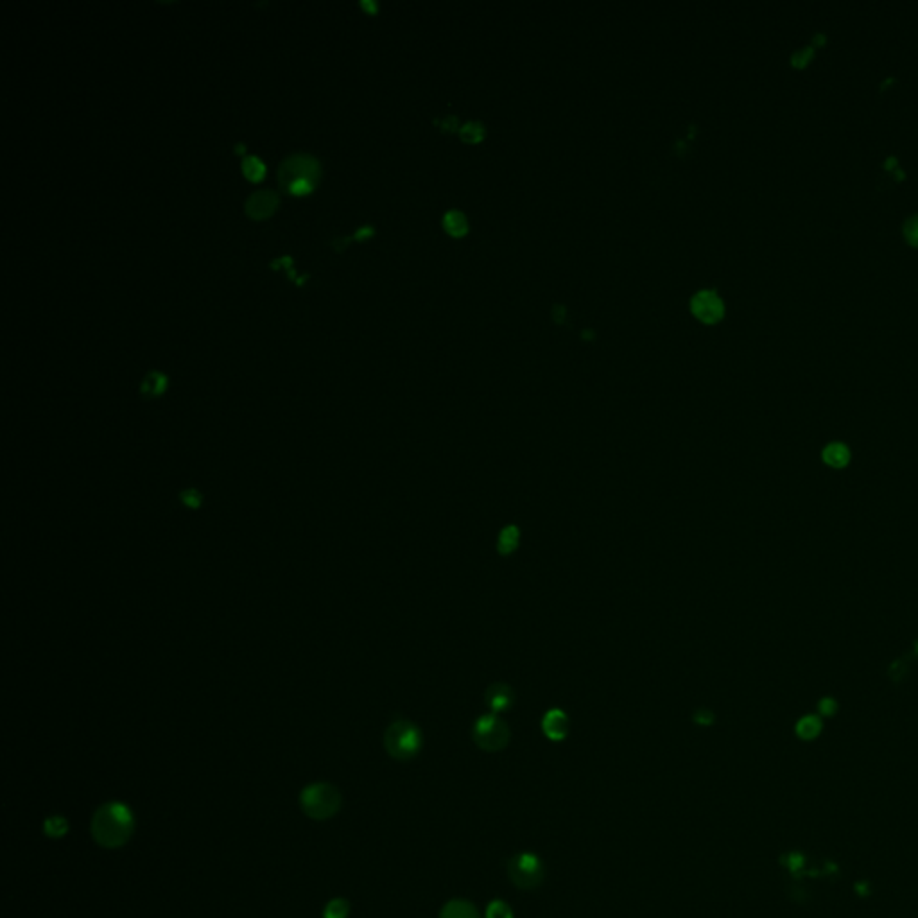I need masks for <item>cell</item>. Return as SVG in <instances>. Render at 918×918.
<instances>
[{
    "label": "cell",
    "instance_id": "6da1fadb",
    "mask_svg": "<svg viewBox=\"0 0 918 918\" xmlns=\"http://www.w3.org/2000/svg\"><path fill=\"white\" fill-rule=\"evenodd\" d=\"M133 827V813L121 801L105 804L92 818V836L105 848L122 847L131 837Z\"/></svg>",
    "mask_w": 918,
    "mask_h": 918
},
{
    "label": "cell",
    "instance_id": "7a4b0ae2",
    "mask_svg": "<svg viewBox=\"0 0 918 918\" xmlns=\"http://www.w3.org/2000/svg\"><path fill=\"white\" fill-rule=\"evenodd\" d=\"M422 732L411 721H395L388 727L384 734V746L388 753L397 761H409L420 751Z\"/></svg>",
    "mask_w": 918,
    "mask_h": 918
},
{
    "label": "cell",
    "instance_id": "3957f363",
    "mask_svg": "<svg viewBox=\"0 0 918 918\" xmlns=\"http://www.w3.org/2000/svg\"><path fill=\"white\" fill-rule=\"evenodd\" d=\"M300 806L312 820H327L341 807V794L332 784H312L302 791Z\"/></svg>",
    "mask_w": 918,
    "mask_h": 918
},
{
    "label": "cell",
    "instance_id": "277c9868",
    "mask_svg": "<svg viewBox=\"0 0 918 918\" xmlns=\"http://www.w3.org/2000/svg\"><path fill=\"white\" fill-rule=\"evenodd\" d=\"M508 876L520 890H535L544 881L545 868L537 854L520 852L508 863Z\"/></svg>",
    "mask_w": 918,
    "mask_h": 918
},
{
    "label": "cell",
    "instance_id": "5b68a950",
    "mask_svg": "<svg viewBox=\"0 0 918 918\" xmlns=\"http://www.w3.org/2000/svg\"><path fill=\"white\" fill-rule=\"evenodd\" d=\"M472 737L481 750L499 751L510 743V728L497 714H488L475 721Z\"/></svg>",
    "mask_w": 918,
    "mask_h": 918
},
{
    "label": "cell",
    "instance_id": "8992f818",
    "mask_svg": "<svg viewBox=\"0 0 918 918\" xmlns=\"http://www.w3.org/2000/svg\"><path fill=\"white\" fill-rule=\"evenodd\" d=\"M319 176H321L319 162L314 156L305 155V153L287 156L278 167V183H280L282 191H285L296 179H307L312 185H316L319 181Z\"/></svg>",
    "mask_w": 918,
    "mask_h": 918
},
{
    "label": "cell",
    "instance_id": "52a82bcc",
    "mask_svg": "<svg viewBox=\"0 0 918 918\" xmlns=\"http://www.w3.org/2000/svg\"><path fill=\"white\" fill-rule=\"evenodd\" d=\"M691 311L703 323H716L723 318L725 305L714 291H700L691 302Z\"/></svg>",
    "mask_w": 918,
    "mask_h": 918
},
{
    "label": "cell",
    "instance_id": "ba28073f",
    "mask_svg": "<svg viewBox=\"0 0 918 918\" xmlns=\"http://www.w3.org/2000/svg\"><path fill=\"white\" fill-rule=\"evenodd\" d=\"M278 205H280V198H278L277 192L257 191L248 196L244 203V210L251 219H266L275 214Z\"/></svg>",
    "mask_w": 918,
    "mask_h": 918
},
{
    "label": "cell",
    "instance_id": "9c48e42d",
    "mask_svg": "<svg viewBox=\"0 0 918 918\" xmlns=\"http://www.w3.org/2000/svg\"><path fill=\"white\" fill-rule=\"evenodd\" d=\"M821 461L834 470H843L852 461V452L843 441H830L821 448Z\"/></svg>",
    "mask_w": 918,
    "mask_h": 918
},
{
    "label": "cell",
    "instance_id": "30bf717a",
    "mask_svg": "<svg viewBox=\"0 0 918 918\" xmlns=\"http://www.w3.org/2000/svg\"><path fill=\"white\" fill-rule=\"evenodd\" d=\"M542 730L551 741H564L568 734V717L560 708H551L542 720Z\"/></svg>",
    "mask_w": 918,
    "mask_h": 918
},
{
    "label": "cell",
    "instance_id": "8fae6325",
    "mask_svg": "<svg viewBox=\"0 0 918 918\" xmlns=\"http://www.w3.org/2000/svg\"><path fill=\"white\" fill-rule=\"evenodd\" d=\"M488 707L495 713H504L513 705V691L506 684H494L487 693Z\"/></svg>",
    "mask_w": 918,
    "mask_h": 918
},
{
    "label": "cell",
    "instance_id": "7c38bea8",
    "mask_svg": "<svg viewBox=\"0 0 918 918\" xmlns=\"http://www.w3.org/2000/svg\"><path fill=\"white\" fill-rule=\"evenodd\" d=\"M440 918H481L475 906L468 900H451L440 911Z\"/></svg>",
    "mask_w": 918,
    "mask_h": 918
},
{
    "label": "cell",
    "instance_id": "4fadbf2b",
    "mask_svg": "<svg viewBox=\"0 0 918 918\" xmlns=\"http://www.w3.org/2000/svg\"><path fill=\"white\" fill-rule=\"evenodd\" d=\"M165 388H167V377H165L162 371H149L141 382V393L144 395L145 398H155L160 397V395L164 393Z\"/></svg>",
    "mask_w": 918,
    "mask_h": 918
},
{
    "label": "cell",
    "instance_id": "5bb4252c",
    "mask_svg": "<svg viewBox=\"0 0 918 918\" xmlns=\"http://www.w3.org/2000/svg\"><path fill=\"white\" fill-rule=\"evenodd\" d=\"M443 228L447 230L452 237H463L468 232V221L463 212L451 210L443 217Z\"/></svg>",
    "mask_w": 918,
    "mask_h": 918
},
{
    "label": "cell",
    "instance_id": "9a60e30c",
    "mask_svg": "<svg viewBox=\"0 0 918 918\" xmlns=\"http://www.w3.org/2000/svg\"><path fill=\"white\" fill-rule=\"evenodd\" d=\"M821 727H823V723H821V717L813 716V714H811V716H804L800 721H798V723H797V734H798V737H801V739L809 741V739H814V737L820 736Z\"/></svg>",
    "mask_w": 918,
    "mask_h": 918
},
{
    "label": "cell",
    "instance_id": "2e32d148",
    "mask_svg": "<svg viewBox=\"0 0 918 918\" xmlns=\"http://www.w3.org/2000/svg\"><path fill=\"white\" fill-rule=\"evenodd\" d=\"M518 537H520V533H518V530L515 527V525H508V527H504L502 533L499 535V542H497L499 553L504 554V556L513 553L518 545Z\"/></svg>",
    "mask_w": 918,
    "mask_h": 918
},
{
    "label": "cell",
    "instance_id": "e0dca14e",
    "mask_svg": "<svg viewBox=\"0 0 918 918\" xmlns=\"http://www.w3.org/2000/svg\"><path fill=\"white\" fill-rule=\"evenodd\" d=\"M241 167L249 181H261L266 174V165L262 164L257 156H242Z\"/></svg>",
    "mask_w": 918,
    "mask_h": 918
},
{
    "label": "cell",
    "instance_id": "ac0fdd59",
    "mask_svg": "<svg viewBox=\"0 0 918 918\" xmlns=\"http://www.w3.org/2000/svg\"><path fill=\"white\" fill-rule=\"evenodd\" d=\"M43 830H45V834L49 837H61L68 830V823H66V820L63 816H51L43 823Z\"/></svg>",
    "mask_w": 918,
    "mask_h": 918
},
{
    "label": "cell",
    "instance_id": "d6986e66",
    "mask_svg": "<svg viewBox=\"0 0 918 918\" xmlns=\"http://www.w3.org/2000/svg\"><path fill=\"white\" fill-rule=\"evenodd\" d=\"M459 133H461V138L465 142L477 144V142H481L484 138V126L481 122H468V124H465L463 128L459 129Z\"/></svg>",
    "mask_w": 918,
    "mask_h": 918
},
{
    "label": "cell",
    "instance_id": "ffe728a7",
    "mask_svg": "<svg viewBox=\"0 0 918 918\" xmlns=\"http://www.w3.org/2000/svg\"><path fill=\"white\" fill-rule=\"evenodd\" d=\"M348 911H350L348 900L334 899L327 904V907H325L323 918H347Z\"/></svg>",
    "mask_w": 918,
    "mask_h": 918
},
{
    "label": "cell",
    "instance_id": "44dd1931",
    "mask_svg": "<svg viewBox=\"0 0 918 918\" xmlns=\"http://www.w3.org/2000/svg\"><path fill=\"white\" fill-rule=\"evenodd\" d=\"M484 918H513V911L504 900H491L488 904Z\"/></svg>",
    "mask_w": 918,
    "mask_h": 918
},
{
    "label": "cell",
    "instance_id": "7402d4cb",
    "mask_svg": "<svg viewBox=\"0 0 918 918\" xmlns=\"http://www.w3.org/2000/svg\"><path fill=\"white\" fill-rule=\"evenodd\" d=\"M837 708H840V705H837V701L833 696H823L818 701V713L821 716H834L837 713Z\"/></svg>",
    "mask_w": 918,
    "mask_h": 918
},
{
    "label": "cell",
    "instance_id": "603a6c76",
    "mask_svg": "<svg viewBox=\"0 0 918 918\" xmlns=\"http://www.w3.org/2000/svg\"><path fill=\"white\" fill-rule=\"evenodd\" d=\"M904 235H906L910 244L918 246V215L907 219V222L904 225Z\"/></svg>",
    "mask_w": 918,
    "mask_h": 918
},
{
    "label": "cell",
    "instance_id": "cb8c5ba5",
    "mask_svg": "<svg viewBox=\"0 0 918 918\" xmlns=\"http://www.w3.org/2000/svg\"><path fill=\"white\" fill-rule=\"evenodd\" d=\"M181 499H183V502H185V504H189L191 508H198L199 502H201V495H199L198 491H194V490L183 491Z\"/></svg>",
    "mask_w": 918,
    "mask_h": 918
},
{
    "label": "cell",
    "instance_id": "d4e9b609",
    "mask_svg": "<svg viewBox=\"0 0 918 918\" xmlns=\"http://www.w3.org/2000/svg\"><path fill=\"white\" fill-rule=\"evenodd\" d=\"M370 235H374V228H371V226H362V228H359L352 237H354V241H364V239H368Z\"/></svg>",
    "mask_w": 918,
    "mask_h": 918
},
{
    "label": "cell",
    "instance_id": "484cf974",
    "mask_svg": "<svg viewBox=\"0 0 918 918\" xmlns=\"http://www.w3.org/2000/svg\"><path fill=\"white\" fill-rule=\"evenodd\" d=\"M694 720H696L700 725H710L713 723V714L707 713V710H698Z\"/></svg>",
    "mask_w": 918,
    "mask_h": 918
},
{
    "label": "cell",
    "instance_id": "4316f807",
    "mask_svg": "<svg viewBox=\"0 0 918 918\" xmlns=\"http://www.w3.org/2000/svg\"><path fill=\"white\" fill-rule=\"evenodd\" d=\"M361 8L368 9V11H370V13H375V11H377V6L371 4V2H361Z\"/></svg>",
    "mask_w": 918,
    "mask_h": 918
},
{
    "label": "cell",
    "instance_id": "83f0119b",
    "mask_svg": "<svg viewBox=\"0 0 918 918\" xmlns=\"http://www.w3.org/2000/svg\"><path fill=\"white\" fill-rule=\"evenodd\" d=\"M914 653H917V655H918V640H917V642H914Z\"/></svg>",
    "mask_w": 918,
    "mask_h": 918
}]
</instances>
